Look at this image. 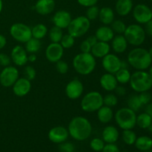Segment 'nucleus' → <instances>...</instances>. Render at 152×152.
Returning <instances> with one entry per match:
<instances>
[{"mask_svg":"<svg viewBox=\"0 0 152 152\" xmlns=\"http://www.w3.org/2000/svg\"><path fill=\"white\" fill-rule=\"evenodd\" d=\"M99 18L103 25H111L114 20V12L111 7H103L99 10Z\"/></svg>","mask_w":152,"mask_h":152,"instance_id":"nucleus-26","label":"nucleus"},{"mask_svg":"<svg viewBox=\"0 0 152 152\" xmlns=\"http://www.w3.org/2000/svg\"><path fill=\"white\" fill-rule=\"evenodd\" d=\"M10 58L16 65L23 66L28 62V53L25 48L21 45H16L12 49Z\"/></svg>","mask_w":152,"mask_h":152,"instance_id":"nucleus-16","label":"nucleus"},{"mask_svg":"<svg viewBox=\"0 0 152 152\" xmlns=\"http://www.w3.org/2000/svg\"><path fill=\"white\" fill-rule=\"evenodd\" d=\"M103 105V96L98 91L86 94L81 100V108L84 111L93 113L97 111Z\"/></svg>","mask_w":152,"mask_h":152,"instance_id":"nucleus-6","label":"nucleus"},{"mask_svg":"<svg viewBox=\"0 0 152 152\" xmlns=\"http://www.w3.org/2000/svg\"><path fill=\"white\" fill-rule=\"evenodd\" d=\"M90 27V20L86 16H80L71 20L67 29L68 34L74 38H79L87 34Z\"/></svg>","mask_w":152,"mask_h":152,"instance_id":"nucleus-7","label":"nucleus"},{"mask_svg":"<svg viewBox=\"0 0 152 152\" xmlns=\"http://www.w3.org/2000/svg\"><path fill=\"white\" fill-rule=\"evenodd\" d=\"M56 69L59 74H65L68 71L69 66H68V64L65 61L60 59L57 62H56Z\"/></svg>","mask_w":152,"mask_h":152,"instance_id":"nucleus-41","label":"nucleus"},{"mask_svg":"<svg viewBox=\"0 0 152 152\" xmlns=\"http://www.w3.org/2000/svg\"><path fill=\"white\" fill-rule=\"evenodd\" d=\"M144 30H145V34L152 37V19L145 23V27Z\"/></svg>","mask_w":152,"mask_h":152,"instance_id":"nucleus-50","label":"nucleus"},{"mask_svg":"<svg viewBox=\"0 0 152 152\" xmlns=\"http://www.w3.org/2000/svg\"><path fill=\"white\" fill-rule=\"evenodd\" d=\"M11 62V58L6 53H0V66H9Z\"/></svg>","mask_w":152,"mask_h":152,"instance_id":"nucleus-45","label":"nucleus"},{"mask_svg":"<svg viewBox=\"0 0 152 152\" xmlns=\"http://www.w3.org/2000/svg\"><path fill=\"white\" fill-rule=\"evenodd\" d=\"M100 86L104 90L107 91H113L118 86V83L116 79L115 75L110 73L104 74L99 80Z\"/></svg>","mask_w":152,"mask_h":152,"instance_id":"nucleus-20","label":"nucleus"},{"mask_svg":"<svg viewBox=\"0 0 152 152\" xmlns=\"http://www.w3.org/2000/svg\"><path fill=\"white\" fill-rule=\"evenodd\" d=\"M152 58L148 50L142 48H136L128 54V63L138 71H144L151 65Z\"/></svg>","mask_w":152,"mask_h":152,"instance_id":"nucleus-2","label":"nucleus"},{"mask_svg":"<svg viewBox=\"0 0 152 152\" xmlns=\"http://www.w3.org/2000/svg\"><path fill=\"white\" fill-rule=\"evenodd\" d=\"M105 146V142L100 138H94L90 142V147L93 151L99 152L102 151Z\"/></svg>","mask_w":152,"mask_h":152,"instance_id":"nucleus-39","label":"nucleus"},{"mask_svg":"<svg viewBox=\"0 0 152 152\" xmlns=\"http://www.w3.org/2000/svg\"><path fill=\"white\" fill-rule=\"evenodd\" d=\"M2 7H3L2 0H0V13H1V10H2Z\"/></svg>","mask_w":152,"mask_h":152,"instance_id":"nucleus-55","label":"nucleus"},{"mask_svg":"<svg viewBox=\"0 0 152 152\" xmlns=\"http://www.w3.org/2000/svg\"><path fill=\"white\" fill-rule=\"evenodd\" d=\"M95 36L98 41L108 42L113 39L114 37V33L111 27L104 25V26H101L96 29Z\"/></svg>","mask_w":152,"mask_h":152,"instance_id":"nucleus-23","label":"nucleus"},{"mask_svg":"<svg viewBox=\"0 0 152 152\" xmlns=\"http://www.w3.org/2000/svg\"><path fill=\"white\" fill-rule=\"evenodd\" d=\"M123 140L126 144L132 145L135 143L137 140V135L132 129L123 130Z\"/></svg>","mask_w":152,"mask_h":152,"instance_id":"nucleus-35","label":"nucleus"},{"mask_svg":"<svg viewBox=\"0 0 152 152\" xmlns=\"http://www.w3.org/2000/svg\"><path fill=\"white\" fill-rule=\"evenodd\" d=\"M135 146L140 151H147L152 148V139L149 137L141 136L137 138Z\"/></svg>","mask_w":152,"mask_h":152,"instance_id":"nucleus-28","label":"nucleus"},{"mask_svg":"<svg viewBox=\"0 0 152 152\" xmlns=\"http://www.w3.org/2000/svg\"><path fill=\"white\" fill-rule=\"evenodd\" d=\"M119 136L118 130L113 126H106L102 131V140L106 143H115L118 140Z\"/></svg>","mask_w":152,"mask_h":152,"instance_id":"nucleus-22","label":"nucleus"},{"mask_svg":"<svg viewBox=\"0 0 152 152\" xmlns=\"http://www.w3.org/2000/svg\"><path fill=\"white\" fill-rule=\"evenodd\" d=\"M97 118L102 123H108L114 118V113L111 108L102 105L97 111Z\"/></svg>","mask_w":152,"mask_h":152,"instance_id":"nucleus-27","label":"nucleus"},{"mask_svg":"<svg viewBox=\"0 0 152 152\" xmlns=\"http://www.w3.org/2000/svg\"><path fill=\"white\" fill-rule=\"evenodd\" d=\"M139 99L140 100L142 105H148L151 99V95L148 91L141 92L139 95Z\"/></svg>","mask_w":152,"mask_h":152,"instance_id":"nucleus-43","label":"nucleus"},{"mask_svg":"<svg viewBox=\"0 0 152 152\" xmlns=\"http://www.w3.org/2000/svg\"><path fill=\"white\" fill-rule=\"evenodd\" d=\"M69 136L68 129L63 126H55L48 132V139L53 143L61 144L65 142Z\"/></svg>","mask_w":152,"mask_h":152,"instance_id":"nucleus-15","label":"nucleus"},{"mask_svg":"<svg viewBox=\"0 0 152 152\" xmlns=\"http://www.w3.org/2000/svg\"><path fill=\"white\" fill-rule=\"evenodd\" d=\"M148 53H149L150 56H151V58H152V47L151 48L149 49V50H148Z\"/></svg>","mask_w":152,"mask_h":152,"instance_id":"nucleus-57","label":"nucleus"},{"mask_svg":"<svg viewBox=\"0 0 152 152\" xmlns=\"http://www.w3.org/2000/svg\"><path fill=\"white\" fill-rule=\"evenodd\" d=\"M72 18L71 13L65 10H60L56 11L52 18L53 25L61 29L67 28L71 23Z\"/></svg>","mask_w":152,"mask_h":152,"instance_id":"nucleus-17","label":"nucleus"},{"mask_svg":"<svg viewBox=\"0 0 152 152\" xmlns=\"http://www.w3.org/2000/svg\"><path fill=\"white\" fill-rule=\"evenodd\" d=\"M133 8L132 0H117L115 4V10L121 16H127Z\"/></svg>","mask_w":152,"mask_h":152,"instance_id":"nucleus-25","label":"nucleus"},{"mask_svg":"<svg viewBox=\"0 0 152 152\" xmlns=\"http://www.w3.org/2000/svg\"><path fill=\"white\" fill-rule=\"evenodd\" d=\"M124 37L128 43L134 46H140L145 39V30L139 25L133 24L126 27L124 32Z\"/></svg>","mask_w":152,"mask_h":152,"instance_id":"nucleus-8","label":"nucleus"},{"mask_svg":"<svg viewBox=\"0 0 152 152\" xmlns=\"http://www.w3.org/2000/svg\"><path fill=\"white\" fill-rule=\"evenodd\" d=\"M102 152H120V149L114 143H107L105 145Z\"/></svg>","mask_w":152,"mask_h":152,"instance_id":"nucleus-46","label":"nucleus"},{"mask_svg":"<svg viewBox=\"0 0 152 152\" xmlns=\"http://www.w3.org/2000/svg\"><path fill=\"white\" fill-rule=\"evenodd\" d=\"M98 0H77V2L81 6L86 7H91V6L96 5Z\"/></svg>","mask_w":152,"mask_h":152,"instance_id":"nucleus-48","label":"nucleus"},{"mask_svg":"<svg viewBox=\"0 0 152 152\" xmlns=\"http://www.w3.org/2000/svg\"><path fill=\"white\" fill-rule=\"evenodd\" d=\"M151 13H152V9H151Z\"/></svg>","mask_w":152,"mask_h":152,"instance_id":"nucleus-60","label":"nucleus"},{"mask_svg":"<svg viewBox=\"0 0 152 152\" xmlns=\"http://www.w3.org/2000/svg\"><path fill=\"white\" fill-rule=\"evenodd\" d=\"M13 92L16 96L22 97L28 94L31 89V83L25 77L19 78L13 84Z\"/></svg>","mask_w":152,"mask_h":152,"instance_id":"nucleus-18","label":"nucleus"},{"mask_svg":"<svg viewBox=\"0 0 152 152\" xmlns=\"http://www.w3.org/2000/svg\"><path fill=\"white\" fill-rule=\"evenodd\" d=\"M111 41V48L116 53H122L127 49L129 43L124 36L122 34H118L116 37H114Z\"/></svg>","mask_w":152,"mask_h":152,"instance_id":"nucleus-24","label":"nucleus"},{"mask_svg":"<svg viewBox=\"0 0 152 152\" xmlns=\"http://www.w3.org/2000/svg\"><path fill=\"white\" fill-rule=\"evenodd\" d=\"M92 46L91 45L90 43L87 41V40H84L83 42L80 44V48L82 53H91V51Z\"/></svg>","mask_w":152,"mask_h":152,"instance_id":"nucleus-47","label":"nucleus"},{"mask_svg":"<svg viewBox=\"0 0 152 152\" xmlns=\"http://www.w3.org/2000/svg\"><path fill=\"white\" fill-rule=\"evenodd\" d=\"M69 135L77 141H84L91 136L92 126L87 118L84 117H74L70 121L68 128Z\"/></svg>","mask_w":152,"mask_h":152,"instance_id":"nucleus-1","label":"nucleus"},{"mask_svg":"<svg viewBox=\"0 0 152 152\" xmlns=\"http://www.w3.org/2000/svg\"><path fill=\"white\" fill-rule=\"evenodd\" d=\"M19 71L16 67L10 65L4 67L0 72V84L4 88L11 87L19 79Z\"/></svg>","mask_w":152,"mask_h":152,"instance_id":"nucleus-10","label":"nucleus"},{"mask_svg":"<svg viewBox=\"0 0 152 152\" xmlns=\"http://www.w3.org/2000/svg\"><path fill=\"white\" fill-rule=\"evenodd\" d=\"M147 152H152V151H147Z\"/></svg>","mask_w":152,"mask_h":152,"instance_id":"nucleus-59","label":"nucleus"},{"mask_svg":"<svg viewBox=\"0 0 152 152\" xmlns=\"http://www.w3.org/2000/svg\"><path fill=\"white\" fill-rule=\"evenodd\" d=\"M151 1H152V0H151Z\"/></svg>","mask_w":152,"mask_h":152,"instance_id":"nucleus-61","label":"nucleus"},{"mask_svg":"<svg viewBox=\"0 0 152 152\" xmlns=\"http://www.w3.org/2000/svg\"><path fill=\"white\" fill-rule=\"evenodd\" d=\"M133 16L140 24H145L152 19L151 9L144 4H139L133 9Z\"/></svg>","mask_w":152,"mask_h":152,"instance_id":"nucleus-12","label":"nucleus"},{"mask_svg":"<svg viewBox=\"0 0 152 152\" xmlns=\"http://www.w3.org/2000/svg\"><path fill=\"white\" fill-rule=\"evenodd\" d=\"M10 34L13 39L21 43H26L30 39L32 38L31 28L28 25L21 22H17L11 25Z\"/></svg>","mask_w":152,"mask_h":152,"instance_id":"nucleus-9","label":"nucleus"},{"mask_svg":"<svg viewBox=\"0 0 152 152\" xmlns=\"http://www.w3.org/2000/svg\"><path fill=\"white\" fill-rule=\"evenodd\" d=\"M115 94L118 96H124L126 94V89L123 86H117L115 89H114Z\"/></svg>","mask_w":152,"mask_h":152,"instance_id":"nucleus-49","label":"nucleus"},{"mask_svg":"<svg viewBox=\"0 0 152 152\" xmlns=\"http://www.w3.org/2000/svg\"><path fill=\"white\" fill-rule=\"evenodd\" d=\"M84 91V86L82 82L77 79L71 80L65 87V94L71 99H77L82 96Z\"/></svg>","mask_w":152,"mask_h":152,"instance_id":"nucleus-14","label":"nucleus"},{"mask_svg":"<svg viewBox=\"0 0 152 152\" xmlns=\"http://www.w3.org/2000/svg\"><path fill=\"white\" fill-rule=\"evenodd\" d=\"M118 103V99L117 95L114 94H108L103 96V105L112 108L117 105Z\"/></svg>","mask_w":152,"mask_h":152,"instance_id":"nucleus-38","label":"nucleus"},{"mask_svg":"<svg viewBox=\"0 0 152 152\" xmlns=\"http://www.w3.org/2000/svg\"><path fill=\"white\" fill-rule=\"evenodd\" d=\"M145 113L148 114L152 118V103H148L145 108Z\"/></svg>","mask_w":152,"mask_h":152,"instance_id":"nucleus-53","label":"nucleus"},{"mask_svg":"<svg viewBox=\"0 0 152 152\" xmlns=\"http://www.w3.org/2000/svg\"><path fill=\"white\" fill-rule=\"evenodd\" d=\"M6 44H7V39H6L5 37L3 36L2 34H0V50L4 48Z\"/></svg>","mask_w":152,"mask_h":152,"instance_id":"nucleus-51","label":"nucleus"},{"mask_svg":"<svg viewBox=\"0 0 152 152\" xmlns=\"http://www.w3.org/2000/svg\"><path fill=\"white\" fill-rule=\"evenodd\" d=\"M72 64L74 70L83 76L91 74L96 65V59L91 53L82 52L74 56Z\"/></svg>","mask_w":152,"mask_h":152,"instance_id":"nucleus-3","label":"nucleus"},{"mask_svg":"<svg viewBox=\"0 0 152 152\" xmlns=\"http://www.w3.org/2000/svg\"><path fill=\"white\" fill-rule=\"evenodd\" d=\"M111 50V46L108 42L98 41L94 45L92 46L91 53L95 58H103L108 54Z\"/></svg>","mask_w":152,"mask_h":152,"instance_id":"nucleus-21","label":"nucleus"},{"mask_svg":"<svg viewBox=\"0 0 152 152\" xmlns=\"http://www.w3.org/2000/svg\"><path fill=\"white\" fill-rule=\"evenodd\" d=\"M24 75L26 79H28L30 81H32L35 79L36 75H37V72H36V70L34 67L32 66H27L25 68V71H24Z\"/></svg>","mask_w":152,"mask_h":152,"instance_id":"nucleus-42","label":"nucleus"},{"mask_svg":"<svg viewBox=\"0 0 152 152\" xmlns=\"http://www.w3.org/2000/svg\"><path fill=\"white\" fill-rule=\"evenodd\" d=\"M111 25V29L113 30L114 33H117L118 34H124L125 31L126 29V25L124 22L120 19H117V20L113 21Z\"/></svg>","mask_w":152,"mask_h":152,"instance_id":"nucleus-37","label":"nucleus"},{"mask_svg":"<svg viewBox=\"0 0 152 152\" xmlns=\"http://www.w3.org/2000/svg\"><path fill=\"white\" fill-rule=\"evenodd\" d=\"M114 117L117 126L123 130L132 129L136 126V113L128 107L119 109Z\"/></svg>","mask_w":152,"mask_h":152,"instance_id":"nucleus-5","label":"nucleus"},{"mask_svg":"<svg viewBox=\"0 0 152 152\" xmlns=\"http://www.w3.org/2000/svg\"><path fill=\"white\" fill-rule=\"evenodd\" d=\"M148 74H149L150 77H151V79H152V65L151 66V68H150V69H149V72H148Z\"/></svg>","mask_w":152,"mask_h":152,"instance_id":"nucleus-56","label":"nucleus"},{"mask_svg":"<svg viewBox=\"0 0 152 152\" xmlns=\"http://www.w3.org/2000/svg\"><path fill=\"white\" fill-rule=\"evenodd\" d=\"M59 43L64 49H69L74 45L75 38L69 34H64Z\"/></svg>","mask_w":152,"mask_h":152,"instance_id":"nucleus-36","label":"nucleus"},{"mask_svg":"<svg viewBox=\"0 0 152 152\" xmlns=\"http://www.w3.org/2000/svg\"><path fill=\"white\" fill-rule=\"evenodd\" d=\"M114 75L117 79V83L124 85L129 83L132 74H131L130 71L128 70V68H120Z\"/></svg>","mask_w":152,"mask_h":152,"instance_id":"nucleus-31","label":"nucleus"},{"mask_svg":"<svg viewBox=\"0 0 152 152\" xmlns=\"http://www.w3.org/2000/svg\"><path fill=\"white\" fill-rule=\"evenodd\" d=\"M122 60L114 53H108L102 58V65L107 73L115 74L121 68Z\"/></svg>","mask_w":152,"mask_h":152,"instance_id":"nucleus-11","label":"nucleus"},{"mask_svg":"<svg viewBox=\"0 0 152 152\" xmlns=\"http://www.w3.org/2000/svg\"><path fill=\"white\" fill-rule=\"evenodd\" d=\"M99 9L97 6L94 5L91 7H88L87 11H86V16L89 19V20H95L99 17Z\"/></svg>","mask_w":152,"mask_h":152,"instance_id":"nucleus-40","label":"nucleus"},{"mask_svg":"<svg viewBox=\"0 0 152 152\" xmlns=\"http://www.w3.org/2000/svg\"><path fill=\"white\" fill-rule=\"evenodd\" d=\"M86 40H87V41L90 43V45L91 46L94 45L98 42V39H96V36H90V37H88L87 39Z\"/></svg>","mask_w":152,"mask_h":152,"instance_id":"nucleus-52","label":"nucleus"},{"mask_svg":"<svg viewBox=\"0 0 152 152\" xmlns=\"http://www.w3.org/2000/svg\"><path fill=\"white\" fill-rule=\"evenodd\" d=\"M42 43L40 39L32 37L25 43V50L28 53H36L40 50Z\"/></svg>","mask_w":152,"mask_h":152,"instance_id":"nucleus-29","label":"nucleus"},{"mask_svg":"<svg viewBox=\"0 0 152 152\" xmlns=\"http://www.w3.org/2000/svg\"><path fill=\"white\" fill-rule=\"evenodd\" d=\"M59 150L61 152H74L75 147L71 142H62L59 145Z\"/></svg>","mask_w":152,"mask_h":152,"instance_id":"nucleus-44","label":"nucleus"},{"mask_svg":"<svg viewBox=\"0 0 152 152\" xmlns=\"http://www.w3.org/2000/svg\"><path fill=\"white\" fill-rule=\"evenodd\" d=\"M34 8L39 14L42 16L48 15L54 10L55 1L54 0H37Z\"/></svg>","mask_w":152,"mask_h":152,"instance_id":"nucleus-19","label":"nucleus"},{"mask_svg":"<svg viewBox=\"0 0 152 152\" xmlns=\"http://www.w3.org/2000/svg\"><path fill=\"white\" fill-rule=\"evenodd\" d=\"M152 123V118L147 113H142L137 117L136 125H137L140 129H148Z\"/></svg>","mask_w":152,"mask_h":152,"instance_id":"nucleus-32","label":"nucleus"},{"mask_svg":"<svg viewBox=\"0 0 152 152\" xmlns=\"http://www.w3.org/2000/svg\"><path fill=\"white\" fill-rule=\"evenodd\" d=\"M36 60H37L36 53H29V55H28V61L31 62H34Z\"/></svg>","mask_w":152,"mask_h":152,"instance_id":"nucleus-54","label":"nucleus"},{"mask_svg":"<svg viewBox=\"0 0 152 152\" xmlns=\"http://www.w3.org/2000/svg\"><path fill=\"white\" fill-rule=\"evenodd\" d=\"M148 130H149V132H152V123H151V125H150V126L148 128Z\"/></svg>","mask_w":152,"mask_h":152,"instance_id":"nucleus-58","label":"nucleus"},{"mask_svg":"<svg viewBox=\"0 0 152 152\" xmlns=\"http://www.w3.org/2000/svg\"><path fill=\"white\" fill-rule=\"evenodd\" d=\"M63 35L64 34L63 32H62V29L55 26V25L52 27L50 29V31H49V39L51 41V42L59 43Z\"/></svg>","mask_w":152,"mask_h":152,"instance_id":"nucleus-33","label":"nucleus"},{"mask_svg":"<svg viewBox=\"0 0 152 152\" xmlns=\"http://www.w3.org/2000/svg\"><path fill=\"white\" fill-rule=\"evenodd\" d=\"M129 83L132 88L138 93L148 91L152 88L151 77L145 71H137L132 74Z\"/></svg>","mask_w":152,"mask_h":152,"instance_id":"nucleus-4","label":"nucleus"},{"mask_svg":"<svg viewBox=\"0 0 152 152\" xmlns=\"http://www.w3.org/2000/svg\"><path fill=\"white\" fill-rule=\"evenodd\" d=\"M64 54V48L60 43L51 42L45 50L46 59L50 62L56 63L62 59Z\"/></svg>","mask_w":152,"mask_h":152,"instance_id":"nucleus-13","label":"nucleus"},{"mask_svg":"<svg viewBox=\"0 0 152 152\" xmlns=\"http://www.w3.org/2000/svg\"><path fill=\"white\" fill-rule=\"evenodd\" d=\"M142 106L139 96L137 94H132L129 96L128 99V108L132 109L134 111H138Z\"/></svg>","mask_w":152,"mask_h":152,"instance_id":"nucleus-34","label":"nucleus"},{"mask_svg":"<svg viewBox=\"0 0 152 152\" xmlns=\"http://www.w3.org/2000/svg\"><path fill=\"white\" fill-rule=\"evenodd\" d=\"M32 37L38 39H42L46 36L48 33V28L44 24H37L34 28H31Z\"/></svg>","mask_w":152,"mask_h":152,"instance_id":"nucleus-30","label":"nucleus"}]
</instances>
